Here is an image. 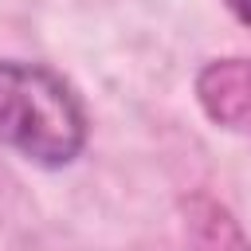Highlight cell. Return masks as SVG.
<instances>
[{
	"instance_id": "1",
	"label": "cell",
	"mask_w": 251,
	"mask_h": 251,
	"mask_svg": "<svg viewBox=\"0 0 251 251\" xmlns=\"http://www.w3.org/2000/svg\"><path fill=\"white\" fill-rule=\"evenodd\" d=\"M0 141L35 165H71L86 145L75 90L39 63H0Z\"/></svg>"
},
{
	"instance_id": "2",
	"label": "cell",
	"mask_w": 251,
	"mask_h": 251,
	"mask_svg": "<svg viewBox=\"0 0 251 251\" xmlns=\"http://www.w3.org/2000/svg\"><path fill=\"white\" fill-rule=\"evenodd\" d=\"M204 114L235 133H251V59H216L196 75Z\"/></svg>"
},
{
	"instance_id": "3",
	"label": "cell",
	"mask_w": 251,
	"mask_h": 251,
	"mask_svg": "<svg viewBox=\"0 0 251 251\" xmlns=\"http://www.w3.org/2000/svg\"><path fill=\"white\" fill-rule=\"evenodd\" d=\"M188 239L196 251H251L239 224L220 204H212L204 196H196L188 204Z\"/></svg>"
},
{
	"instance_id": "4",
	"label": "cell",
	"mask_w": 251,
	"mask_h": 251,
	"mask_svg": "<svg viewBox=\"0 0 251 251\" xmlns=\"http://www.w3.org/2000/svg\"><path fill=\"white\" fill-rule=\"evenodd\" d=\"M224 4H227V8H231V12H235L247 27H251V0H224Z\"/></svg>"
}]
</instances>
